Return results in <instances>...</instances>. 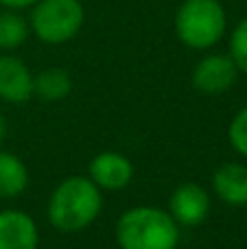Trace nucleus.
<instances>
[{
  "label": "nucleus",
  "mask_w": 247,
  "mask_h": 249,
  "mask_svg": "<svg viewBox=\"0 0 247 249\" xmlns=\"http://www.w3.org/2000/svg\"><path fill=\"white\" fill-rule=\"evenodd\" d=\"M103 210V190L88 175L61 179L48 197L46 216L55 230L66 234L81 232L99 219Z\"/></svg>",
  "instance_id": "obj_1"
},
{
  "label": "nucleus",
  "mask_w": 247,
  "mask_h": 249,
  "mask_svg": "<svg viewBox=\"0 0 247 249\" xmlns=\"http://www.w3.org/2000/svg\"><path fill=\"white\" fill-rule=\"evenodd\" d=\"M114 236L121 249H177L179 225L169 210L136 206L118 216Z\"/></svg>",
  "instance_id": "obj_2"
},
{
  "label": "nucleus",
  "mask_w": 247,
  "mask_h": 249,
  "mask_svg": "<svg viewBox=\"0 0 247 249\" xmlns=\"http://www.w3.org/2000/svg\"><path fill=\"white\" fill-rule=\"evenodd\" d=\"M228 29L226 9L219 0H184L175 13V33L186 48L210 51Z\"/></svg>",
  "instance_id": "obj_3"
},
{
  "label": "nucleus",
  "mask_w": 247,
  "mask_h": 249,
  "mask_svg": "<svg viewBox=\"0 0 247 249\" xmlns=\"http://www.w3.org/2000/svg\"><path fill=\"white\" fill-rule=\"evenodd\" d=\"M86 11L81 0H37L31 7V33L44 44L59 46L77 37L81 31Z\"/></svg>",
  "instance_id": "obj_4"
},
{
  "label": "nucleus",
  "mask_w": 247,
  "mask_h": 249,
  "mask_svg": "<svg viewBox=\"0 0 247 249\" xmlns=\"http://www.w3.org/2000/svg\"><path fill=\"white\" fill-rule=\"evenodd\" d=\"M193 86L201 94H223L239 79V68L228 53H208L193 68Z\"/></svg>",
  "instance_id": "obj_5"
},
{
  "label": "nucleus",
  "mask_w": 247,
  "mask_h": 249,
  "mask_svg": "<svg viewBox=\"0 0 247 249\" xmlns=\"http://www.w3.org/2000/svg\"><path fill=\"white\" fill-rule=\"evenodd\" d=\"M210 195L204 186L186 181V184L177 186L169 197V214L177 221V225H201L210 212Z\"/></svg>",
  "instance_id": "obj_6"
},
{
  "label": "nucleus",
  "mask_w": 247,
  "mask_h": 249,
  "mask_svg": "<svg viewBox=\"0 0 247 249\" xmlns=\"http://www.w3.org/2000/svg\"><path fill=\"white\" fill-rule=\"evenodd\" d=\"M88 177L101 190L116 193V190L129 186L131 177H134V164L118 151H101L99 155L92 158L90 166H88Z\"/></svg>",
  "instance_id": "obj_7"
},
{
  "label": "nucleus",
  "mask_w": 247,
  "mask_h": 249,
  "mask_svg": "<svg viewBox=\"0 0 247 249\" xmlns=\"http://www.w3.org/2000/svg\"><path fill=\"white\" fill-rule=\"evenodd\" d=\"M31 68L16 55H0V101L9 105H22L33 99Z\"/></svg>",
  "instance_id": "obj_8"
},
{
  "label": "nucleus",
  "mask_w": 247,
  "mask_h": 249,
  "mask_svg": "<svg viewBox=\"0 0 247 249\" xmlns=\"http://www.w3.org/2000/svg\"><path fill=\"white\" fill-rule=\"evenodd\" d=\"M39 230L35 219L24 210H0V249H37Z\"/></svg>",
  "instance_id": "obj_9"
},
{
  "label": "nucleus",
  "mask_w": 247,
  "mask_h": 249,
  "mask_svg": "<svg viewBox=\"0 0 247 249\" xmlns=\"http://www.w3.org/2000/svg\"><path fill=\"white\" fill-rule=\"evenodd\" d=\"M212 190L226 206H247V166L241 162H226L212 173Z\"/></svg>",
  "instance_id": "obj_10"
},
{
  "label": "nucleus",
  "mask_w": 247,
  "mask_h": 249,
  "mask_svg": "<svg viewBox=\"0 0 247 249\" xmlns=\"http://www.w3.org/2000/svg\"><path fill=\"white\" fill-rule=\"evenodd\" d=\"M72 92V77L64 68H44L33 77V96L46 103H59Z\"/></svg>",
  "instance_id": "obj_11"
},
{
  "label": "nucleus",
  "mask_w": 247,
  "mask_h": 249,
  "mask_svg": "<svg viewBox=\"0 0 247 249\" xmlns=\"http://www.w3.org/2000/svg\"><path fill=\"white\" fill-rule=\"evenodd\" d=\"M29 186V168L16 153L0 151V199H16Z\"/></svg>",
  "instance_id": "obj_12"
},
{
  "label": "nucleus",
  "mask_w": 247,
  "mask_h": 249,
  "mask_svg": "<svg viewBox=\"0 0 247 249\" xmlns=\"http://www.w3.org/2000/svg\"><path fill=\"white\" fill-rule=\"evenodd\" d=\"M31 35L29 20L20 11H0V51H16Z\"/></svg>",
  "instance_id": "obj_13"
},
{
  "label": "nucleus",
  "mask_w": 247,
  "mask_h": 249,
  "mask_svg": "<svg viewBox=\"0 0 247 249\" xmlns=\"http://www.w3.org/2000/svg\"><path fill=\"white\" fill-rule=\"evenodd\" d=\"M228 55L236 64L239 72L247 74V18L239 22L230 33V51Z\"/></svg>",
  "instance_id": "obj_14"
},
{
  "label": "nucleus",
  "mask_w": 247,
  "mask_h": 249,
  "mask_svg": "<svg viewBox=\"0 0 247 249\" xmlns=\"http://www.w3.org/2000/svg\"><path fill=\"white\" fill-rule=\"evenodd\" d=\"M228 140L239 155L247 158V105L234 114L228 127Z\"/></svg>",
  "instance_id": "obj_15"
},
{
  "label": "nucleus",
  "mask_w": 247,
  "mask_h": 249,
  "mask_svg": "<svg viewBox=\"0 0 247 249\" xmlns=\"http://www.w3.org/2000/svg\"><path fill=\"white\" fill-rule=\"evenodd\" d=\"M37 0H0V7L13 9V11H22V9H31Z\"/></svg>",
  "instance_id": "obj_16"
},
{
  "label": "nucleus",
  "mask_w": 247,
  "mask_h": 249,
  "mask_svg": "<svg viewBox=\"0 0 247 249\" xmlns=\"http://www.w3.org/2000/svg\"><path fill=\"white\" fill-rule=\"evenodd\" d=\"M7 129H9V124H7V118L0 114V144L4 142V138H7Z\"/></svg>",
  "instance_id": "obj_17"
}]
</instances>
